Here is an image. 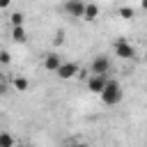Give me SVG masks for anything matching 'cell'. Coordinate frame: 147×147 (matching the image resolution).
Here are the masks:
<instances>
[{
	"mask_svg": "<svg viewBox=\"0 0 147 147\" xmlns=\"http://www.w3.org/2000/svg\"><path fill=\"white\" fill-rule=\"evenodd\" d=\"M0 62H2V64H9V62H11V57H9L7 51H0Z\"/></svg>",
	"mask_w": 147,
	"mask_h": 147,
	"instance_id": "14",
	"label": "cell"
},
{
	"mask_svg": "<svg viewBox=\"0 0 147 147\" xmlns=\"http://www.w3.org/2000/svg\"><path fill=\"white\" fill-rule=\"evenodd\" d=\"M60 64H62V60H60L57 53H46V55H44V69H48V71H57Z\"/></svg>",
	"mask_w": 147,
	"mask_h": 147,
	"instance_id": "7",
	"label": "cell"
},
{
	"mask_svg": "<svg viewBox=\"0 0 147 147\" xmlns=\"http://www.w3.org/2000/svg\"><path fill=\"white\" fill-rule=\"evenodd\" d=\"M106 76H90V80H87V87H90V92H96V94H101L103 92V87H106Z\"/></svg>",
	"mask_w": 147,
	"mask_h": 147,
	"instance_id": "6",
	"label": "cell"
},
{
	"mask_svg": "<svg viewBox=\"0 0 147 147\" xmlns=\"http://www.w3.org/2000/svg\"><path fill=\"white\" fill-rule=\"evenodd\" d=\"M14 87H16L18 92H28L30 83H28V78H23V76H16V78H14Z\"/></svg>",
	"mask_w": 147,
	"mask_h": 147,
	"instance_id": "10",
	"label": "cell"
},
{
	"mask_svg": "<svg viewBox=\"0 0 147 147\" xmlns=\"http://www.w3.org/2000/svg\"><path fill=\"white\" fill-rule=\"evenodd\" d=\"M90 71H92V76H106V74H110V57L108 55H96L92 60Z\"/></svg>",
	"mask_w": 147,
	"mask_h": 147,
	"instance_id": "2",
	"label": "cell"
},
{
	"mask_svg": "<svg viewBox=\"0 0 147 147\" xmlns=\"http://www.w3.org/2000/svg\"><path fill=\"white\" fill-rule=\"evenodd\" d=\"M0 147H14V138L9 133H0Z\"/></svg>",
	"mask_w": 147,
	"mask_h": 147,
	"instance_id": "11",
	"label": "cell"
},
{
	"mask_svg": "<svg viewBox=\"0 0 147 147\" xmlns=\"http://www.w3.org/2000/svg\"><path fill=\"white\" fill-rule=\"evenodd\" d=\"M11 5V0H0V9H5V7H9Z\"/></svg>",
	"mask_w": 147,
	"mask_h": 147,
	"instance_id": "16",
	"label": "cell"
},
{
	"mask_svg": "<svg viewBox=\"0 0 147 147\" xmlns=\"http://www.w3.org/2000/svg\"><path fill=\"white\" fill-rule=\"evenodd\" d=\"M5 92H7V85H5L2 80H0V94H5Z\"/></svg>",
	"mask_w": 147,
	"mask_h": 147,
	"instance_id": "17",
	"label": "cell"
},
{
	"mask_svg": "<svg viewBox=\"0 0 147 147\" xmlns=\"http://www.w3.org/2000/svg\"><path fill=\"white\" fill-rule=\"evenodd\" d=\"M57 78H62V80H69V78H74L76 74H78V64H74V62H62L60 67H57Z\"/></svg>",
	"mask_w": 147,
	"mask_h": 147,
	"instance_id": "4",
	"label": "cell"
},
{
	"mask_svg": "<svg viewBox=\"0 0 147 147\" xmlns=\"http://www.w3.org/2000/svg\"><path fill=\"white\" fill-rule=\"evenodd\" d=\"M133 14H136V11H133L131 7H122V9H119V16H122V18H126V21H129V18H133Z\"/></svg>",
	"mask_w": 147,
	"mask_h": 147,
	"instance_id": "13",
	"label": "cell"
},
{
	"mask_svg": "<svg viewBox=\"0 0 147 147\" xmlns=\"http://www.w3.org/2000/svg\"><path fill=\"white\" fill-rule=\"evenodd\" d=\"M96 16H99V7H96L94 2L85 5V11H83V21H94Z\"/></svg>",
	"mask_w": 147,
	"mask_h": 147,
	"instance_id": "8",
	"label": "cell"
},
{
	"mask_svg": "<svg viewBox=\"0 0 147 147\" xmlns=\"http://www.w3.org/2000/svg\"><path fill=\"white\" fill-rule=\"evenodd\" d=\"M9 18H11V25H23V21H25V16H23L21 11H14Z\"/></svg>",
	"mask_w": 147,
	"mask_h": 147,
	"instance_id": "12",
	"label": "cell"
},
{
	"mask_svg": "<svg viewBox=\"0 0 147 147\" xmlns=\"http://www.w3.org/2000/svg\"><path fill=\"white\" fill-rule=\"evenodd\" d=\"M115 55H117V57H122V60H131V57H136V48H133L129 41L119 39V41L115 44Z\"/></svg>",
	"mask_w": 147,
	"mask_h": 147,
	"instance_id": "3",
	"label": "cell"
},
{
	"mask_svg": "<svg viewBox=\"0 0 147 147\" xmlns=\"http://www.w3.org/2000/svg\"><path fill=\"white\" fill-rule=\"evenodd\" d=\"M11 39L14 41H18V44H23L28 37H25V30H23V25H14L11 28Z\"/></svg>",
	"mask_w": 147,
	"mask_h": 147,
	"instance_id": "9",
	"label": "cell"
},
{
	"mask_svg": "<svg viewBox=\"0 0 147 147\" xmlns=\"http://www.w3.org/2000/svg\"><path fill=\"white\" fill-rule=\"evenodd\" d=\"M101 99H103L106 106H117L122 101V87H119V83L115 78H108L106 80V87L101 92Z\"/></svg>",
	"mask_w": 147,
	"mask_h": 147,
	"instance_id": "1",
	"label": "cell"
},
{
	"mask_svg": "<svg viewBox=\"0 0 147 147\" xmlns=\"http://www.w3.org/2000/svg\"><path fill=\"white\" fill-rule=\"evenodd\" d=\"M140 5H142V9H147V0H140Z\"/></svg>",
	"mask_w": 147,
	"mask_h": 147,
	"instance_id": "18",
	"label": "cell"
},
{
	"mask_svg": "<svg viewBox=\"0 0 147 147\" xmlns=\"http://www.w3.org/2000/svg\"><path fill=\"white\" fill-rule=\"evenodd\" d=\"M67 147H90L87 142H78V140H74V142H67Z\"/></svg>",
	"mask_w": 147,
	"mask_h": 147,
	"instance_id": "15",
	"label": "cell"
},
{
	"mask_svg": "<svg viewBox=\"0 0 147 147\" xmlns=\"http://www.w3.org/2000/svg\"><path fill=\"white\" fill-rule=\"evenodd\" d=\"M64 9H67V14H71L74 18H83V11H85V2H83V0H67Z\"/></svg>",
	"mask_w": 147,
	"mask_h": 147,
	"instance_id": "5",
	"label": "cell"
}]
</instances>
